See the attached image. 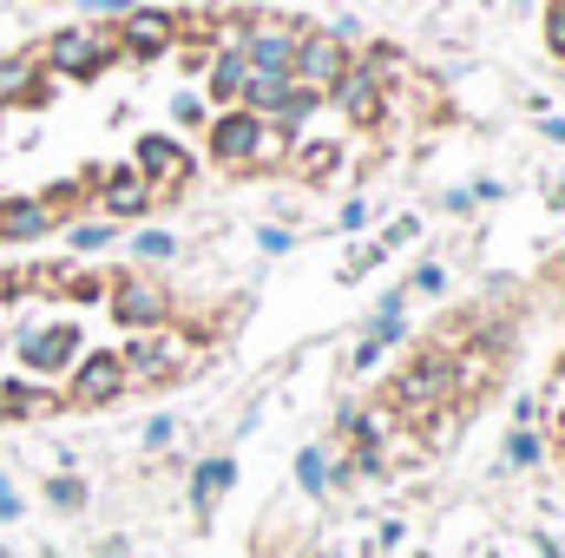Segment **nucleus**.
<instances>
[{
  "label": "nucleus",
  "instance_id": "obj_1",
  "mask_svg": "<svg viewBox=\"0 0 565 558\" xmlns=\"http://www.w3.org/2000/svg\"><path fill=\"white\" fill-rule=\"evenodd\" d=\"M250 302L151 264H0V427L99 415L204 375Z\"/></svg>",
  "mask_w": 565,
  "mask_h": 558
},
{
  "label": "nucleus",
  "instance_id": "obj_2",
  "mask_svg": "<svg viewBox=\"0 0 565 558\" xmlns=\"http://www.w3.org/2000/svg\"><path fill=\"white\" fill-rule=\"evenodd\" d=\"M526 289H480L434 315L388 362V375L342 420V473H408L447 453L473 420L500 401L526 342Z\"/></svg>",
  "mask_w": 565,
  "mask_h": 558
},
{
  "label": "nucleus",
  "instance_id": "obj_3",
  "mask_svg": "<svg viewBox=\"0 0 565 558\" xmlns=\"http://www.w3.org/2000/svg\"><path fill=\"white\" fill-rule=\"evenodd\" d=\"M540 440H546L553 473L565 480V342L553 355V368H546V388H540Z\"/></svg>",
  "mask_w": 565,
  "mask_h": 558
},
{
  "label": "nucleus",
  "instance_id": "obj_4",
  "mask_svg": "<svg viewBox=\"0 0 565 558\" xmlns=\"http://www.w3.org/2000/svg\"><path fill=\"white\" fill-rule=\"evenodd\" d=\"M540 40H546V53L565 66V0H540Z\"/></svg>",
  "mask_w": 565,
  "mask_h": 558
},
{
  "label": "nucleus",
  "instance_id": "obj_5",
  "mask_svg": "<svg viewBox=\"0 0 565 558\" xmlns=\"http://www.w3.org/2000/svg\"><path fill=\"white\" fill-rule=\"evenodd\" d=\"M20 7H66V0H20Z\"/></svg>",
  "mask_w": 565,
  "mask_h": 558
}]
</instances>
